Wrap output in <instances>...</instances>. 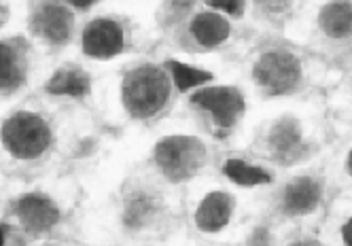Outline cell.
I'll return each instance as SVG.
<instances>
[{
  "label": "cell",
  "instance_id": "obj_16",
  "mask_svg": "<svg viewBox=\"0 0 352 246\" xmlns=\"http://www.w3.org/2000/svg\"><path fill=\"white\" fill-rule=\"evenodd\" d=\"M23 81V70L15 49L7 43H0V89L11 91Z\"/></svg>",
  "mask_w": 352,
  "mask_h": 246
},
{
  "label": "cell",
  "instance_id": "obj_9",
  "mask_svg": "<svg viewBox=\"0 0 352 246\" xmlns=\"http://www.w3.org/2000/svg\"><path fill=\"white\" fill-rule=\"evenodd\" d=\"M232 216V198L228 193H208L197 206L195 212V225L202 232H219L230 223Z\"/></svg>",
  "mask_w": 352,
  "mask_h": 246
},
{
  "label": "cell",
  "instance_id": "obj_5",
  "mask_svg": "<svg viewBox=\"0 0 352 246\" xmlns=\"http://www.w3.org/2000/svg\"><path fill=\"white\" fill-rule=\"evenodd\" d=\"M191 102L208 111L221 128H232L244 113V98L234 87H208L193 93Z\"/></svg>",
  "mask_w": 352,
  "mask_h": 246
},
{
  "label": "cell",
  "instance_id": "obj_7",
  "mask_svg": "<svg viewBox=\"0 0 352 246\" xmlns=\"http://www.w3.org/2000/svg\"><path fill=\"white\" fill-rule=\"evenodd\" d=\"M15 214L21 221V225L30 234L49 232L60 219L58 206L38 193H28V195H23V198H19L15 204Z\"/></svg>",
  "mask_w": 352,
  "mask_h": 246
},
{
  "label": "cell",
  "instance_id": "obj_10",
  "mask_svg": "<svg viewBox=\"0 0 352 246\" xmlns=\"http://www.w3.org/2000/svg\"><path fill=\"white\" fill-rule=\"evenodd\" d=\"M270 146L276 159H280L285 164L297 159L304 151V144H301V132L297 121L293 119H283L278 121L270 132Z\"/></svg>",
  "mask_w": 352,
  "mask_h": 246
},
{
  "label": "cell",
  "instance_id": "obj_1",
  "mask_svg": "<svg viewBox=\"0 0 352 246\" xmlns=\"http://www.w3.org/2000/svg\"><path fill=\"white\" fill-rule=\"evenodd\" d=\"M123 104L134 117L146 119L160 113L170 98V81L160 66L144 64L123 79Z\"/></svg>",
  "mask_w": 352,
  "mask_h": 246
},
{
  "label": "cell",
  "instance_id": "obj_24",
  "mask_svg": "<svg viewBox=\"0 0 352 246\" xmlns=\"http://www.w3.org/2000/svg\"><path fill=\"white\" fill-rule=\"evenodd\" d=\"M348 172L352 175V151H350V155H348Z\"/></svg>",
  "mask_w": 352,
  "mask_h": 246
},
{
  "label": "cell",
  "instance_id": "obj_20",
  "mask_svg": "<svg viewBox=\"0 0 352 246\" xmlns=\"http://www.w3.org/2000/svg\"><path fill=\"white\" fill-rule=\"evenodd\" d=\"M257 5L261 9L270 11V13H283V11L289 9L291 0H257Z\"/></svg>",
  "mask_w": 352,
  "mask_h": 246
},
{
  "label": "cell",
  "instance_id": "obj_2",
  "mask_svg": "<svg viewBox=\"0 0 352 246\" xmlns=\"http://www.w3.org/2000/svg\"><path fill=\"white\" fill-rule=\"evenodd\" d=\"M5 149L19 159H34L52 144V130L34 113H15L3 126Z\"/></svg>",
  "mask_w": 352,
  "mask_h": 246
},
{
  "label": "cell",
  "instance_id": "obj_25",
  "mask_svg": "<svg viewBox=\"0 0 352 246\" xmlns=\"http://www.w3.org/2000/svg\"><path fill=\"white\" fill-rule=\"evenodd\" d=\"M291 246H306V244H291Z\"/></svg>",
  "mask_w": 352,
  "mask_h": 246
},
{
  "label": "cell",
  "instance_id": "obj_18",
  "mask_svg": "<svg viewBox=\"0 0 352 246\" xmlns=\"http://www.w3.org/2000/svg\"><path fill=\"white\" fill-rule=\"evenodd\" d=\"M151 212H153V202L146 195H136V198L130 200L128 210H125V221L130 223V227H140Z\"/></svg>",
  "mask_w": 352,
  "mask_h": 246
},
{
  "label": "cell",
  "instance_id": "obj_17",
  "mask_svg": "<svg viewBox=\"0 0 352 246\" xmlns=\"http://www.w3.org/2000/svg\"><path fill=\"white\" fill-rule=\"evenodd\" d=\"M168 70L172 72L174 77V83H176V89L179 91H187L191 87H197V85H204L212 79L210 72L206 70H199V68H193V66H187L183 62H176V60H168L166 62Z\"/></svg>",
  "mask_w": 352,
  "mask_h": 246
},
{
  "label": "cell",
  "instance_id": "obj_11",
  "mask_svg": "<svg viewBox=\"0 0 352 246\" xmlns=\"http://www.w3.org/2000/svg\"><path fill=\"white\" fill-rule=\"evenodd\" d=\"M320 202V185L310 177H299L285 189V210L289 214H308Z\"/></svg>",
  "mask_w": 352,
  "mask_h": 246
},
{
  "label": "cell",
  "instance_id": "obj_15",
  "mask_svg": "<svg viewBox=\"0 0 352 246\" xmlns=\"http://www.w3.org/2000/svg\"><path fill=\"white\" fill-rule=\"evenodd\" d=\"M223 175L232 179L234 183L238 185H244V187H253V185H265L272 181V177L267 175L265 170L261 168H255L250 164H244L242 159H228L223 164Z\"/></svg>",
  "mask_w": 352,
  "mask_h": 246
},
{
  "label": "cell",
  "instance_id": "obj_12",
  "mask_svg": "<svg viewBox=\"0 0 352 246\" xmlns=\"http://www.w3.org/2000/svg\"><path fill=\"white\" fill-rule=\"evenodd\" d=\"M318 23L324 34L344 38L352 34V0H333L324 5L318 15Z\"/></svg>",
  "mask_w": 352,
  "mask_h": 246
},
{
  "label": "cell",
  "instance_id": "obj_14",
  "mask_svg": "<svg viewBox=\"0 0 352 246\" xmlns=\"http://www.w3.org/2000/svg\"><path fill=\"white\" fill-rule=\"evenodd\" d=\"M89 77L81 68H62L47 81V91L54 96H74L81 98L89 91Z\"/></svg>",
  "mask_w": 352,
  "mask_h": 246
},
{
  "label": "cell",
  "instance_id": "obj_23",
  "mask_svg": "<svg viewBox=\"0 0 352 246\" xmlns=\"http://www.w3.org/2000/svg\"><path fill=\"white\" fill-rule=\"evenodd\" d=\"M7 234H9V225L0 223V246H5V238H7Z\"/></svg>",
  "mask_w": 352,
  "mask_h": 246
},
{
  "label": "cell",
  "instance_id": "obj_22",
  "mask_svg": "<svg viewBox=\"0 0 352 246\" xmlns=\"http://www.w3.org/2000/svg\"><path fill=\"white\" fill-rule=\"evenodd\" d=\"M70 5H74V7H81V9H85V7H89V5H94L96 0H68Z\"/></svg>",
  "mask_w": 352,
  "mask_h": 246
},
{
  "label": "cell",
  "instance_id": "obj_3",
  "mask_svg": "<svg viewBox=\"0 0 352 246\" xmlns=\"http://www.w3.org/2000/svg\"><path fill=\"white\" fill-rule=\"evenodd\" d=\"M206 149L199 138L193 136H170L157 142L155 146V161L164 175L174 181L183 183L191 179L199 166L204 164Z\"/></svg>",
  "mask_w": 352,
  "mask_h": 246
},
{
  "label": "cell",
  "instance_id": "obj_4",
  "mask_svg": "<svg viewBox=\"0 0 352 246\" xmlns=\"http://www.w3.org/2000/svg\"><path fill=\"white\" fill-rule=\"evenodd\" d=\"M253 77L270 93H289L301 81V66L289 52H270L257 60Z\"/></svg>",
  "mask_w": 352,
  "mask_h": 246
},
{
  "label": "cell",
  "instance_id": "obj_13",
  "mask_svg": "<svg viewBox=\"0 0 352 246\" xmlns=\"http://www.w3.org/2000/svg\"><path fill=\"white\" fill-rule=\"evenodd\" d=\"M195 41L204 47H217L230 36V23L217 13H199L191 21Z\"/></svg>",
  "mask_w": 352,
  "mask_h": 246
},
{
  "label": "cell",
  "instance_id": "obj_19",
  "mask_svg": "<svg viewBox=\"0 0 352 246\" xmlns=\"http://www.w3.org/2000/svg\"><path fill=\"white\" fill-rule=\"evenodd\" d=\"M208 5L230 15H240L244 11V0H208Z\"/></svg>",
  "mask_w": 352,
  "mask_h": 246
},
{
  "label": "cell",
  "instance_id": "obj_6",
  "mask_svg": "<svg viewBox=\"0 0 352 246\" xmlns=\"http://www.w3.org/2000/svg\"><path fill=\"white\" fill-rule=\"evenodd\" d=\"M123 32L113 19H94L83 30V52L96 60H107L121 54Z\"/></svg>",
  "mask_w": 352,
  "mask_h": 246
},
{
  "label": "cell",
  "instance_id": "obj_21",
  "mask_svg": "<svg viewBox=\"0 0 352 246\" xmlns=\"http://www.w3.org/2000/svg\"><path fill=\"white\" fill-rule=\"evenodd\" d=\"M342 238H344L346 246H352V219H350L348 223L344 225V230H342Z\"/></svg>",
  "mask_w": 352,
  "mask_h": 246
},
{
  "label": "cell",
  "instance_id": "obj_8",
  "mask_svg": "<svg viewBox=\"0 0 352 246\" xmlns=\"http://www.w3.org/2000/svg\"><path fill=\"white\" fill-rule=\"evenodd\" d=\"M72 17L60 5H45L32 15V30L52 45H64L70 38Z\"/></svg>",
  "mask_w": 352,
  "mask_h": 246
}]
</instances>
